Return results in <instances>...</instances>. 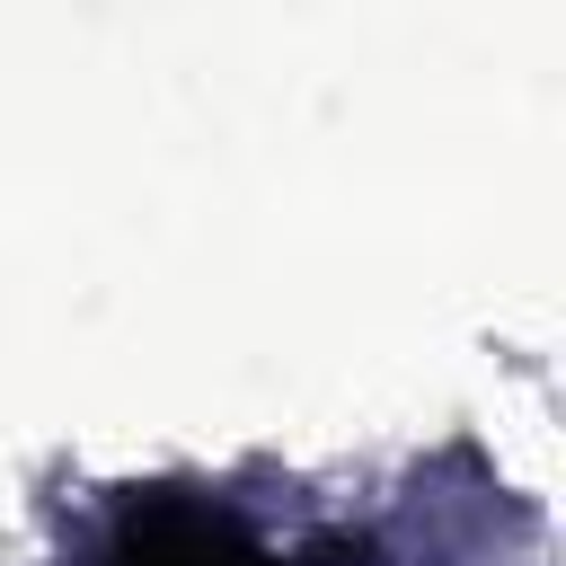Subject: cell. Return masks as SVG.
Masks as SVG:
<instances>
[{"label": "cell", "instance_id": "cell-1", "mask_svg": "<svg viewBox=\"0 0 566 566\" xmlns=\"http://www.w3.org/2000/svg\"><path fill=\"white\" fill-rule=\"evenodd\" d=\"M115 566H274V557L203 504H159L115 539Z\"/></svg>", "mask_w": 566, "mask_h": 566}]
</instances>
